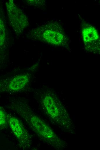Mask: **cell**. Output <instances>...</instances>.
Segmentation results:
<instances>
[{
    "label": "cell",
    "mask_w": 100,
    "mask_h": 150,
    "mask_svg": "<svg viewBox=\"0 0 100 150\" xmlns=\"http://www.w3.org/2000/svg\"><path fill=\"white\" fill-rule=\"evenodd\" d=\"M9 108L21 117L40 138L49 146L58 149L64 148L67 146L66 142L26 103L15 100Z\"/></svg>",
    "instance_id": "1"
},
{
    "label": "cell",
    "mask_w": 100,
    "mask_h": 150,
    "mask_svg": "<svg viewBox=\"0 0 100 150\" xmlns=\"http://www.w3.org/2000/svg\"><path fill=\"white\" fill-rule=\"evenodd\" d=\"M41 104L44 112L50 120L60 128L74 132V124L66 109L55 95L47 93L43 96Z\"/></svg>",
    "instance_id": "2"
},
{
    "label": "cell",
    "mask_w": 100,
    "mask_h": 150,
    "mask_svg": "<svg viewBox=\"0 0 100 150\" xmlns=\"http://www.w3.org/2000/svg\"><path fill=\"white\" fill-rule=\"evenodd\" d=\"M32 38L57 46L64 45L67 38L60 25L54 22L34 28L31 31Z\"/></svg>",
    "instance_id": "3"
},
{
    "label": "cell",
    "mask_w": 100,
    "mask_h": 150,
    "mask_svg": "<svg viewBox=\"0 0 100 150\" xmlns=\"http://www.w3.org/2000/svg\"><path fill=\"white\" fill-rule=\"evenodd\" d=\"M5 5L10 24L16 34L19 35L28 25L27 17L13 0L6 1Z\"/></svg>",
    "instance_id": "4"
},
{
    "label": "cell",
    "mask_w": 100,
    "mask_h": 150,
    "mask_svg": "<svg viewBox=\"0 0 100 150\" xmlns=\"http://www.w3.org/2000/svg\"><path fill=\"white\" fill-rule=\"evenodd\" d=\"M30 75L25 73L0 78V92L14 93L24 89L29 83Z\"/></svg>",
    "instance_id": "5"
},
{
    "label": "cell",
    "mask_w": 100,
    "mask_h": 150,
    "mask_svg": "<svg viewBox=\"0 0 100 150\" xmlns=\"http://www.w3.org/2000/svg\"><path fill=\"white\" fill-rule=\"evenodd\" d=\"M7 117L8 124L20 147L24 149H29L32 144L31 137L22 123L16 117L11 115L7 114Z\"/></svg>",
    "instance_id": "6"
},
{
    "label": "cell",
    "mask_w": 100,
    "mask_h": 150,
    "mask_svg": "<svg viewBox=\"0 0 100 150\" xmlns=\"http://www.w3.org/2000/svg\"><path fill=\"white\" fill-rule=\"evenodd\" d=\"M82 32L84 43L86 47L92 51L99 50L100 39L97 30L89 24H82Z\"/></svg>",
    "instance_id": "7"
},
{
    "label": "cell",
    "mask_w": 100,
    "mask_h": 150,
    "mask_svg": "<svg viewBox=\"0 0 100 150\" xmlns=\"http://www.w3.org/2000/svg\"><path fill=\"white\" fill-rule=\"evenodd\" d=\"M7 34L5 14L0 2V65L3 64L6 57Z\"/></svg>",
    "instance_id": "8"
},
{
    "label": "cell",
    "mask_w": 100,
    "mask_h": 150,
    "mask_svg": "<svg viewBox=\"0 0 100 150\" xmlns=\"http://www.w3.org/2000/svg\"><path fill=\"white\" fill-rule=\"evenodd\" d=\"M7 123V114L0 107V127L3 128H6Z\"/></svg>",
    "instance_id": "9"
}]
</instances>
